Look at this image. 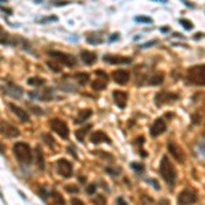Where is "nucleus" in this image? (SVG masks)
<instances>
[{"label":"nucleus","mask_w":205,"mask_h":205,"mask_svg":"<svg viewBox=\"0 0 205 205\" xmlns=\"http://www.w3.org/2000/svg\"><path fill=\"white\" fill-rule=\"evenodd\" d=\"M156 44H157V40H152V41H148V43L142 44L140 48H149V47H153V45H156Z\"/></svg>","instance_id":"72a5a7b5"},{"label":"nucleus","mask_w":205,"mask_h":205,"mask_svg":"<svg viewBox=\"0 0 205 205\" xmlns=\"http://www.w3.org/2000/svg\"><path fill=\"white\" fill-rule=\"evenodd\" d=\"M134 19H135V22H141V23H152V18H150V17H145V15L135 17Z\"/></svg>","instance_id":"c85d7f7f"},{"label":"nucleus","mask_w":205,"mask_h":205,"mask_svg":"<svg viewBox=\"0 0 205 205\" xmlns=\"http://www.w3.org/2000/svg\"><path fill=\"white\" fill-rule=\"evenodd\" d=\"M0 198H2V200H3V194H2V191H0Z\"/></svg>","instance_id":"09e8293b"},{"label":"nucleus","mask_w":205,"mask_h":205,"mask_svg":"<svg viewBox=\"0 0 205 205\" xmlns=\"http://www.w3.org/2000/svg\"><path fill=\"white\" fill-rule=\"evenodd\" d=\"M66 190H67L68 193H77V191H78V189H77V186L68 185V186H66Z\"/></svg>","instance_id":"e433bc0d"},{"label":"nucleus","mask_w":205,"mask_h":205,"mask_svg":"<svg viewBox=\"0 0 205 205\" xmlns=\"http://www.w3.org/2000/svg\"><path fill=\"white\" fill-rule=\"evenodd\" d=\"M47 66H48L49 68H51L52 71H55V72H60L62 71V67H60V64H58V63H56V60H48L47 62Z\"/></svg>","instance_id":"a878e982"},{"label":"nucleus","mask_w":205,"mask_h":205,"mask_svg":"<svg viewBox=\"0 0 205 205\" xmlns=\"http://www.w3.org/2000/svg\"><path fill=\"white\" fill-rule=\"evenodd\" d=\"M92 116V109H82V111L78 113V116L75 118V123H84L86 121L88 118H90Z\"/></svg>","instance_id":"412c9836"},{"label":"nucleus","mask_w":205,"mask_h":205,"mask_svg":"<svg viewBox=\"0 0 205 205\" xmlns=\"http://www.w3.org/2000/svg\"><path fill=\"white\" fill-rule=\"evenodd\" d=\"M187 80L195 85H205V64H198L189 68Z\"/></svg>","instance_id":"7ed1b4c3"},{"label":"nucleus","mask_w":205,"mask_h":205,"mask_svg":"<svg viewBox=\"0 0 205 205\" xmlns=\"http://www.w3.org/2000/svg\"><path fill=\"white\" fill-rule=\"evenodd\" d=\"M41 137H43V140L45 141V144H48L49 148H55L56 146V142H55V140L52 138V135H49V134H41Z\"/></svg>","instance_id":"cd10ccee"},{"label":"nucleus","mask_w":205,"mask_h":205,"mask_svg":"<svg viewBox=\"0 0 205 205\" xmlns=\"http://www.w3.org/2000/svg\"><path fill=\"white\" fill-rule=\"evenodd\" d=\"M94 203H97V205H104V204H105V203H104L103 195H99V197H97V201H94Z\"/></svg>","instance_id":"58836bf2"},{"label":"nucleus","mask_w":205,"mask_h":205,"mask_svg":"<svg viewBox=\"0 0 205 205\" xmlns=\"http://www.w3.org/2000/svg\"><path fill=\"white\" fill-rule=\"evenodd\" d=\"M49 21H58V18L56 17H49V18H45V19H41V22H49Z\"/></svg>","instance_id":"79ce46f5"},{"label":"nucleus","mask_w":205,"mask_h":205,"mask_svg":"<svg viewBox=\"0 0 205 205\" xmlns=\"http://www.w3.org/2000/svg\"><path fill=\"white\" fill-rule=\"evenodd\" d=\"M112 96H113V100H115L116 105L119 108H125L126 103H127V93L125 90H113Z\"/></svg>","instance_id":"2eb2a0df"},{"label":"nucleus","mask_w":205,"mask_h":205,"mask_svg":"<svg viewBox=\"0 0 205 205\" xmlns=\"http://www.w3.org/2000/svg\"><path fill=\"white\" fill-rule=\"evenodd\" d=\"M49 126H51L52 131H55L60 138H63V140H67L68 138L70 130H68V126L66 125L64 121H62L59 118H53L49 121Z\"/></svg>","instance_id":"39448f33"},{"label":"nucleus","mask_w":205,"mask_h":205,"mask_svg":"<svg viewBox=\"0 0 205 205\" xmlns=\"http://www.w3.org/2000/svg\"><path fill=\"white\" fill-rule=\"evenodd\" d=\"M105 172H108V174L111 175H119L121 174V168H116V167H105Z\"/></svg>","instance_id":"2f4dec72"},{"label":"nucleus","mask_w":205,"mask_h":205,"mask_svg":"<svg viewBox=\"0 0 205 205\" xmlns=\"http://www.w3.org/2000/svg\"><path fill=\"white\" fill-rule=\"evenodd\" d=\"M118 39H119V33H115V34H112V36H111L109 41H115V40H118Z\"/></svg>","instance_id":"37998d69"},{"label":"nucleus","mask_w":205,"mask_h":205,"mask_svg":"<svg viewBox=\"0 0 205 205\" xmlns=\"http://www.w3.org/2000/svg\"><path fill=\"white\" fill-rule=\"evenodd\" d=\"M197 200H198V193L195 190H193V189H185L178 195L179 205H190V204L197 203Z\"/></svg>","instance_id":"423d86ee"},{"label":"nucleus","mask_w":205,"mask_h":205,"mask_svg":"<svg viewBox=\"0 0 205 205\" xmlns=\"http://www.w3.org/2000/svg\"><path fill=\"white\" fill-rule=\"evenodd\" d=\"M90 141L93 144H101V142H111V140L108 138V135L103 131H96L90 135Z\"/></svg>","instance_id":"f3484780"},{"label":"nucleus","mask_w":205,"mask_h":205,"mask_svg":"<svg viewBox=\"0 0 205 205\" xmlns=\"http://www.w3.org/2000/svg\"><path fill=\"white\" fill-rule=\"evenodd\" d=\"M107 82H108V81L103 80V78H101V80H96L92 84V88L94 90H103V89H105V88H107Z\"/></svg>","instance_id":"5701e85b"},{"label":"nucleus","mask_w":205,"mask_h":205,"mask_svg":"<svg viewBox=\"0 0 205 205\" xmlns=\"http://www.w3.org/2000/svg\"><path fill=\"white\" fill-rule=\"evenodd\" d=\"M92 129V125H86L85 127H81L80 130H77V138H78V141H84V138H85V134L88 133V131Z\"/></svg>","instance_id":"4be33fe9"},{"label":"nucleus","mask_w":205,"mask_h":205,"mask_svg":"<svg viewBox=\"0 0 205 205\" xmlns=\"http://www.w3.org/2000/svg\"><path fill=\"white\" fill-rule=\"evenodd\" d=\"M116 205H127V203L122 197H119V198H116Z\"/></svg>","instance_id":"ea45409f"},{"label":"nucleus","mask_w":205,"mask_h":205,"mask_svg":"<svg viewBox=\"0 0 205 205\" xmlns=\"http://www.w3.org/2000/svg\"><path fill=\"white\" fill-rule=\"evenodd\" d=\"M2 90L6 94H8V96L14 97V99H21V97H22V92H23L21 86L12 84V82H7V84H6L2 88Z\"/></svg>","instance_id":"9b49d317"},{"label":"nucleus","mask_w":205,"mask_h":205,"mask_svg":"<svg viewBox=\"0 0 205 205\" xmlns=\"http://www.w3.org/2000/svg\"><path fill=\"white\" fill-rule=\"evenodd\" d=\"M167 149H168L170 154H171L178 163H185L186 154L183 152V149H182L179 145H176L175 142H168L167 144Z\"/></svg>","instance_id":"6e6552de"},{"label":"nucleus","mask_w":205,"mask_h":205,"mask_svg":"<svg viewBox=\"0 0 205 205\" xmlns=\"http://www.w3.org/2000/svg\"><path fill=\"white\" fill-rule=\"evenodd\" d=\"M131 168H133L134 171H137V172H142L144 166H142V164H140V163H131Z\"/></svg>","instance_id":"473e14b6"},{"label":"nucleus","mask_w":205,"mask_h":205,"mask_svg":"<svg viewBox=\"0 0 205 205\" xmlns=\"http://www.w3.org/2000/svg\"><path fill=\"white\" fill-rule=\"evenodd\" d=\"M12 152H14L17 160L22 164H30L31 160H33L31 149L26 142H15L14 146H12Z\"/></svg>","instance_id":"f03ea898"},{"label":"nucleus","mask_w":205,"mask_h":205,"mask_svg":"<svg viewBox=\"0 0 205 205\" xmlns=\"http://www.w3.org/2000/svg\"><path fill=\"white\" fill-rule=\"evenodd\" d=\"M163 81H164L163 72H154L152 77L149 78V85H153V86H156V85H162Z\"/></svg>","instance_id":"aec40b11"},{"label":"nucleus","mask_w":205,"mask_h":205,"mask_svg":"<svg viewBox=\"0 0 205 205\" xmlns=\"http://www.w3.org/2000/svg\"><path fill=\"white\" fill-rule=\"evenodd\" d=\"M112 78L116 84L126 85L129 82V80H130V74H129V71H126V70H116V71L112 72Z\"/></svg>","instance_id":"4468645a"},{"label":"nucleus","mask_w":205,"mask_h":205,"mask_svg":"<svg viewBox=\"0 0 205 205\" xmlns=\"http://www.w3.org/2000/svg\"><path fill=\"white\" fill-rule=\"evenodd\" d=\"M162 31H168V27H163V29H160Z\"/></svg>","instance_id":"49530a36"},{"label":"nucleus","mask_w":205,"mask_h":205,"mask_svg":"<svg viewBox=\"0 0 205 205\" xmlns=\"http://www.w3.org/2000/svg\"><path fill=\"white\" fill-rule=\"evenodd\" d=\"M36 157H37V164L41 170L44 168V154H43V150H41L40 146L36 148Z\"/></svg>","instance_id":"b1692460"},{"label":"nucleus","mask_w":205,"mask_h":205,"mask_svg":"<svg viewBox=\"0 0 205 205\" xmlns=\"http://www.w3.org/2000/svg\"><path fill=\"white\" fill-rule=\"evenodd\" d=\"M0 44L3 45H15V41L2 26H0Z\"/></svg>","instance_id":"6ab92c4d"},{"label":"nucleus","mask_w":205,"mask_h":205,"mask_svg":"<svg viewBox=\"0 0 205 205\" xmlns=\"http://www.w3.org/2000/svg\"><path fill=\"white\" fill-rule=\"evenodd\" d=\"M51 194H52V197L56 200V204L58 205H64V200H63V197L58 193V191H52Z\"/></svg>","instance_id":"7c9ffc66"},{"label":"nucleus","mask_w":205,"mask_h":205,"mask_svg":"<svg viewBox=\"0 0 205 205\" xmlns=\"http://www.w3.org/2000/svg\"><path fill=\"white\" fill-rule=\"evenodd\" d=\"M204 135H205V130H204Z\"/></svg>","instance_id":"8fccbe9b"},{"label":"nucleus","mask_w":205,"mask_h":205,"mask_svg":"<svg viewBox=\"0 0 205 205\" xmlns=\"http://www.w3.org/2000/svg\"><path fill=\"white\" fill-rule=\"evenodd\" d=\"M203 36H204L203 33H197V34H195V36L193 37V39H195V40H200V39H201V37H203Z\"/></svg>","instance_id":"c03bdc74"},{"label":"nucleus","mask_w":205,"mask_h":205,"mask_svg":"<svg viewBox=\"0 0 205 205\" xmlns=\"http://www.w3.org/2000/svg\"><path fill=\"white\" fill-rule=\"evenodd\" d=\"M75 80H78V82H80L81 85H85L88 81H89V75L86 74V72H78V74L74 75Z\"/></svg>","instance_id":"393cba45"},{"label":"nucleus","mask_w":205,"mask_h":205,"mask_svg":"<svg viewBox=\"0 0 205 205\" xmlns=\"http://www.w3.org/2000/svg\"><path fill=\"white\" fill-rule=\"evenodd\" d=\"M81 59L85 64L92 66L93 63L97 60V56H96V53L92 51H81Z\"/></svg>","instance_id":"dca6fc26"},{"label":"nucleus","mask_w":205,"mask_h":205,"mask_svg":"<svg viewBox=\"0 0 205 205\" xmlns=\"http://www.w3.org/2000/svg\"><path fill=\"white\" fill-rule=\"evenodd\" d=\"M178 99H179L178 94H175L172 92H167L166 90V92H159L154 96V103H156L157 107H162L164 104H168V103L174 101V100H178Z\"/></svg>","instance_id":"0eeeda50"},{"label":"nucleus","mask_w":205,"mask_h":205,"mask_svg":"<svg viewBox=\"0 0 205 205\" xmlns=\"http://www.w3.org/2000/svg\"><path fill=\"white\" fill-rule=\"evenodd\" d=\"M48 55L51 56L53 60L59 62L60 64L66 66V67H74L75 66V58L71 56L70 53H66V52H60V51H48Z\"/></svg>","instance_id":"20e7f679"},{"label":"nucleus","mask_w":205,"mask_h":205,"mask_svg":"<svg viewBox=\"0 0 205 205\" xmlns=\"http://www.w3.org/2000/svg\"><path fill=\"white\" fill-rule=\"evenodd\" d=\"M96 75L101 77L103 80H107V81H108V75H107V72H104L103 70H96Z\"/></svg>","instance_id":"c9c22d12"},{"label":"nucleus","mask_w":205,"mask_h":205,"mask_svg":"<svg viewBox=\"0 0 205 205\" xmlns=\"http://www.w3.org/2000/svg\"><path fill=\"white\" fill-rule=\"evenodd\" d=\"M8 108H10L11 111L14 112L15 115H17V118L19 119L21 122H29V115H27V113L25 112L23 109H21V108H18V107H15L14 104H10V105H8Z\"/></svg>","instance_id":"a211bd4d"},{"label":"nucleus","mask_w":205,"mask_h":205,"mask_svg":"<svg viewBox=\"0 0 205 205\" xmlns=\"http://www.w3.org/2000/svg\"><path fill=\"white\" fill-rule=\"evenodd\" d=\"M56 168L58 172L60 174L63 178H70L72 175V166L70 162H67L66 159H60L56 162Z\"/></svg>","instance_id":"9d476101"},{"label":"nucleus","mask_w":205,"mask_h":205,"mask_svg":"<svg viewBox=\"0 0 205 205\" xmlns=\"http://www.w3.org/2000/svg\"><path fill=\"white\" fill-rule=\"evenodd\" d=\"M159 171H160L162 178L164 179V182L168 183L170 186H172L176 182V170H175V167L172 166V163L170 162L168 156H163L162 157Z\"/></svg>","instance_id":"f257e3e1"},{"label":"nucleus","mask_w":205,"mask_h":205,"mask_svg":"<svg viewBox=\"0 0 205 205\" xmlns=\"http://www.w3.org/2000/svg\"><path fill=\"white\" fill-rule=\"evenodd\" d=\"M27 84L31 85V86H41L44 84V80L43 78H39V77H31L27 80Z\"/></svg>","instance_id":"bb28decb"},{"label":"nucleus","mask_w":205,"mask_h":205,"mask_svg":"<svg viewBox=\"0 0 205 205\" xmlns=\"http://www.w3.org/2000/svg\"><path fill=\"white\" fill-rule=\"evenodd\" d=\"M86 193H88V194H94V193H96V185L92 183V185H89V186H88Z\"/></svg>","instance_id":"f704fd0d"},{"label":"nucleus","mask_w":205,"mask_h":205,"mask_svg":"<svg viewBox=\"0 0 205 205\" xmlns=\"http://www.w3.org/2000/svg\"><path fill=\"white\" fill-rule=\"evenodd\" d=\"M0 133H2L4 137H8V138H15L19 135V130L15 127L14 125H11L10 122H0Z\"/></svg>","instance_id":"1a4fd4ad"},{"label":"nucleus","mask_w":205,"mask_h":205,"mask_svg":"<svg viewBox=\"0 0 205 205\" xmlns=\"http://www.w3.org/2000/svg\"><path fill=\"white\" fill-rule=\"evenodd\" d=\"M104 62L109 63V64H130L131 58H127V56H116V55H105L104 56Z\"/></svg>","instance_id":"f8f14e48"},{"label":"nucleus","mask_w":205,"mask_h":205,"mask_svg":"<svg viewBox=\"0 0 205 205\" xmlns=\"http://www.w3.org/2000/svg\"><path fill=\"white\" fill-rule=\"evenodd\" d=\"M179 23H181L186 30H191V29H193V23H191L189 19H183V18H182V19H179Z\"/></svg>","instance_id":"c756f323"},{"label":"nucleus","mask_w":205,"mask_h":205,"mask_svg":"<svg viewBox=\"0 0 205 205\" xmlns=\"http://www.w3.org/2000/svg\"><path fill=\"white\" fill-rule=\"evenodd\" d=\"M157 2H163V3H167V0H157Z\"/></svg>","instance_id":"de8ad7c7"},{"label":"nucleus","mask_w":205,"mask_h":205,"mask_svg":"<svg viewBox=\"0 0 205 205\" xmlns=\"http://www.w3.org/2000/svg\"><path fill=\"white\" fill-rule=\"evenodd\" d=\"M157 205H170V201L166 200V198H163V200H160L159 203H157Z\"/></svg>","instance_id":"a19ab883"},{"label":"nucleus","mask_w":205,"mask_h":205,"mask_svg":"<svg viewBox=\"0 0 205 205\" xmlns=\"http://www.w3.org/2000/svg\"><path fill=\"white\" fill-rule=\"evenodd\" d=\"M80 182H82V183L85 182V178H84V176H81V178H80Z\"/></svg>","instance_id":"a18cd8bd"},{"label":"nucleus","mask_w":205,"mask_h":205,"mask_svg":"<svg viewBox=\"0 0 205 205\" xmlns=\"http://www.w3.org/2000/svg\"><path fill=\"white\" fill-rule=\"evenodd\" d=\"M71 205H85V204L82 203L80 198H72V200H71Z\"/></svg>","instance_id":"4c0bfd02"},{"label":"nucleus","mask_w":205,"mask_h":205,"mask_svg":"<svg viewBox=\"0 0 205 205\" xmlns=\"http://www.w3.org/2000/svg\"><path fill=\"white\" fill-rule=\"evenodd\" d=\"M166 129H167V125H166V122L163 121L162 118H159V119H156V121L153 122V125L150 126V135L152 137H157V135H160L162 133H164L166 131Z\"/></svg>","instance_id":"ddd939ff"}]
</instances>
